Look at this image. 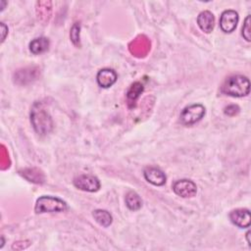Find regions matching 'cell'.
<instances>
[{
    "label": "cell",
    "mask_w": 251,
    "mask_h": 251,
    "mask_svg": "<svg viewBox=\"0 0 251 251\" xmlns=\"http://www.w3.org/2000/svg\"><path fill=\"white\" fill-rule=\"evenodd\" d=\"M30 122L39 135H46L53 128V121L42 103L35 102L30 111Z\"/></svg>",
    "instance_id": "6da1fadb"
},
{
    "label": "cell",
    "mask_w": 251,
    "mask_h": 251,
    "mask_svg": "<svg viewBox=\"0 0 251 251\" xmlns=\"http://www.w3.org/2000/svg\"><path fill=\"white\" fill-rule=\"evenodd\" d=\"M222 92L232 97H243L250 92L249 79L241 75H234L227 77L222 85Z\"/></svg>",
    "instance_id": "7a4b0ae2"
},
{
    "label": "cell",
    "mask_w": 251,
    "mask_h": 251,
    "mask_svg": "<svg viewBox=\"0 0 251 251\" xmlns=\"http://www.w3.org/2000/svg\"><path fill=\"white\" fill-rule=\"evenodd\" d=\"M68 209V205L65 201L58 197L43 195L40 196L35 203L34 211L36 214L42 213H54V212H64Z\"/></svg>",
    "instance_id": "3957f363"
},
{
    "label": "cell",
    "mask_w": 251,
    "mask_h": 251,
    "mask_svg": "<svg viewBox=\"0 0 251 251\" xmlns=\"http://www.w3.org/2000/svg\"><path fill=\"white\" fill-rule=\"evenodd\" d=\"M205 115V107L201 104H193L185 107L180 114V121L185 126H191L199 122Z\"/></svg>",
    "instance_id": "277c9868"
},
{
    "label": "cell",
    "mask_w": 251,
    "mask_h": 251,
    "mask_svg": "<svg viewBox=\"0 0 251 251\" xmlns=\"http://www.w3.org/2000/svg\"><path fill=\"white\" fill-rule=\"evenodd\" d=\"M74 185L80 190L95 192L100 188L99 179L91 175H80L74 179Z\"/></svg>",
    "instance_id": "5b68a950"
},
{
    "label": "cell",
    "mask_w": 251,
    "mask_h": 251,
    "mask_svg": "<svg viewBox=\"0 0 251 251\" xmlns=\"http://www.w3.org/2000/svg\"><path fill=\"white\" fill-rule=\"evenodd\" d=\"M173 190L176 195L180 197L189 198L196 195L197 186L192 180L183 178V179L176 180L173 184Z\"/></svg>",
    "instance_id": "8992f818"
},
{
    "label": "cell",
    "mask_w": 251,
    "mask_h": 251,
    "mask_svg": "<svg viewBox=\"0 0 251 251\" xmlns=\"http://www.w3.org/2000/svg\"><path fill=\"white\" fill-rule=\"evenodd\" d=\"M238 23V14L234 10H226L220 18V26L224 32H232Z\"/></svg>",
    "instance_id": "52a82bcc"
},
{
    "label": "cell",
    "mask_w": 251,
    "mask_h": 251,
    "mask_svg": "<svg viewBox=\"0 0 251 251\" xmlns=\"http://www.w3.org/2000/svg\"><path fill=\"white\" fill-rule=\"evenodd\" d=\"M229 219L238 227L246 228L250 226L251 216L248 209H235L229 213Z\"/></svg>",
    "instance_id": "ba28073f"
},
{
    "label": "cell",
    "mask_w": 251,
    "mask_h": 251,
    "mask_svg": "<svg viewBox=\"0 0 251 251\" xmlns=\"http://www.w3.org/2000/svg\"><path fill=\"white\" fill-rule=\"evenodd\" d=\"M145 179L156 186H161L166 182V175L162 170L155 167H147L143 172Z\"/></svg>",
    "instance_id": "9c48e42d"
},
{
    "label": "cell",
    "mask_w": 251,
    "mask_h": 251,
    "mask_svg": "<svg viewBox=\"0 0 251 251\" xmlns=\"http://www.w3.org/2000/svg\"><path fill=\"white\" fill-rule=\"evenodd\" d=\"M117 73L112 69H102L98 72L96 79L99 86L103 88H108L112 86L117 81Z\"/></svg>",
    "instance_id": "30bf717a"
},
{
    "label": "cell",
    "mask_w": 251,
    "mask_h": 251,
    "mask_svg": "<svg viewBox=\"0 0 251 251\" xmlns=\"http://www.w3.org/2000/svg\"><path fill=\"white\" fill-rule=\"evenodd\" d=\"M197 25L200 29L206 33H210L215 25V17L210 11H203L197 17Z\"/></svg>",
    "instance_id": "8fae6325"
},
{
    "label": "cell",
    "mask_w": 251,
    "mask_h": 251,
    "mask_svg": "<svg viewBox=\"0 0 251 251\" xmlns=\"http://www.w3.org/2000/svg\"><path fill=\"white\" fill-rule=\"evenodd\" d=\"M148 49H150V44L148 43L147 38L144 36H138L129 45L130 52L136 56H142L146 54Z\"/></svg>",
    "instance_id": "7c38bea8"
},
{
    "label": "cell",
    "mask_w": 251,
    "mask_h": 251,
    "mask_svg": "<svg viewBox=\"0 0 251 251\" xmlns=\"http://www.w3.org/2000/svg\"><path fill=\"white\" fill-rule=\"evenodd\" d=\"M49 45H50V42H49L48 38H46L44 36L37 37L30 41L29 51L34 55H38V54H41V53H44L45 51H47L49 48Z\"/></svg>",
    "instance_id": "4fadbf2b"
},
{
    "label": "cell",
    "mask_w": 251,
    "mask_h": 251,
    "mask_svg": "<svg viewBox=\"0 0 251 251\" xmlns=\"http://www.w3.org/2000/svg\"><path fill=\"white\" fill-rule=\"evenodd\" d=\"M21 175L25 177L28 181H32L35 183H42L44 181V175L41 171L37 169H25L20 172Z\"/></svg>",
    "instance_id": "5bb4252c"
},
{
    "label": "cell",
    "mask_w": 251,
    "mask_h": 251,
    "mask_svg": "<svg viewBox=\"0 0 251 251\" xmlns=\"http://www.w3.org/2000/svg\"><path fill=\"white\" fill-rule=\"evenodd\" d=\"M92 216H93L94 220L103 227H108L113 222V218H112L111 214L106 210L97 209V210L93 211Z\"/></svg>",
    "instance_id": "9a60e30c"
},
{
    "label": "cell",
    "mask_w": 251,
    "mask_h": 251,
    "mask_svg": "<svg viewBox=\"0 0 251 251\" xmlns=\"http://www.w3.org/2000/svg\"><path fill=\"white\" fill-rule=\"evenodd\" d=\"M126 205L129 210L137 211L142 206V200L136 192L129 191L126 195Z\"/></svg>",
    "instance_id": "2e32d148"
},
{
    "label": "cell",
    "mask_w": 251,
    "mask_h": 251,
    "mask_svg": "<svg viewBox=\"0 0 251 251\" xmlns=\"http://www.w3.org/2000/svg\"><path fill=\"white\" fill-rule=\"evenodd\" d=\"M143 89H144V87H143V84L141 82H139V81L133 82L130 85V87L128 88L127 92H126V97H127L128 103H134V101L142 93Z\"/></svg>",
    "instance_id": "e0dca14e"
},
{
    "label": "cell",
    "mask_w": 251,
    "mask_h": 251,
    "mask_svg": "<svg viewBox=\"0 0 251 251\" xmlns=\"http://www.w3.org/2000/svg\"><path fill=\"white\" fill-rule=\"evenodd\" d=\"M79 30H80V25L78 23H75L70 31V37L74 45L79 46Z\"/></svg>",
    "instance_id": "ac0fdd59"
},
{
    "label": "cell",
    "mask_w": 251,
    "mask_h": 251,
    "mask_svg": "<svg viewBox=\"0 0 251 251\" xmlns=\"http://www.w3.org/2000/svg\"><path fill=\"white\" fill-rule=\"evenodd\" d=\"M250 15H248L244 21L243 26H242V36L244 37V39H246L247 41L251 40V29H250Z\"/></svg>",
    "instance_id": "d6986e66"
},
{
    "label": "cell",
    "mask_w": 251,
    "mask_h": 251,
    "mask_svg": "<svg viewBox=\"0 0 251 251\" xmlns=\"http://www.w3.org/2000/svg\"><path fill=\"white\" fill-rule=\"evenodd\" d=\"M239 107L237 105H234V104H231V105H228L227 107L225 108V114L229 116V117H233L235 115H237L239 113Z\"/></svg>",
    "instance_id": "ffe728a7"
},
{
    "label": "cell",
    "mask_w": 251,
    "mask_h": 251,
    "mask_svg": "<svg viewBox=\"0 0 251 251\" xmlns=\"http://www.w3.org/2000/svg\"><path fill=\"white\" fill-rule=\"evenodd\" d=\"M8 28L7 26L4 25V23H1V31H2V37H1V41L3 42L4 39H5V36H6V32H7Z\"/></svg>",
    "instance_id": "44dd1931"
},
{
    "label": "cell",
    "mask_w": 251,
    "mask_h": 251,
    "mask_svg": "<svg viewBox=\"0 0 251 251\" xmlns=\"http://www.w3.org/2000/svg\"><path fill=\"white\" fill-rule=\"evenodd\" d=\"M246 239H247L248 245L250 246V245H251V242H250V231H249V230L246 232Z\"/></svg>",
    "instance_id": "7402d4cb"
}]
</instances>
